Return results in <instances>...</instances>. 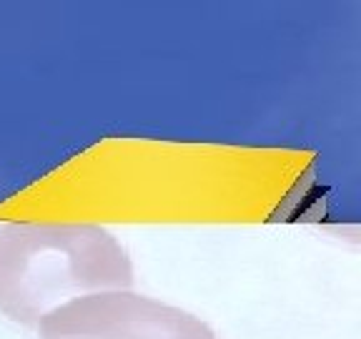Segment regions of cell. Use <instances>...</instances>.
Instances as JSON below:
<instances>
[{
    "instance_id": "1",
    "label": "cell",
    "mask_w": 361,
    "mask_h": 339,
    "mask_svg": "<svg viewBox=\"0 0 361 339\" xmlns=\"http://www.w3.org/2000/svg\"><path fill=\"white\" fill-rule=\"evenodd\" d=\"M126 246L96 224L0 226V316L38 329L53 309L108 289H130Z\"/></svg>"
},
{
    "instance_id": "2",
    "label": "cell",
    "mask_w": 361,
    "mask_h": 339,
    "mask_svg": "<svg viewBox=\"0 0 361 339\" xmlns=\"http://www.w3.org/2000/svg\"><path fill=\"white\" fill-rule=\"evenodd\" d=\"M40 339H219L193 311L133 289H108L53 309L38 324Z\"/></svg>"
},
{
    "instance_id": "3",
    "label": "cell",
    "mask_w": 361,
    "mask_h": 339,
    "mask_svg": "<svg viewBox=\"0 0 361 339\" xmlns=\"http://www.w3.org/2000/svg\"><path fill=\"white\" fill-rule=\"evenodd\" d=\"M61 339H83V337H61Z\"/></svg>"
}]
</instances>
